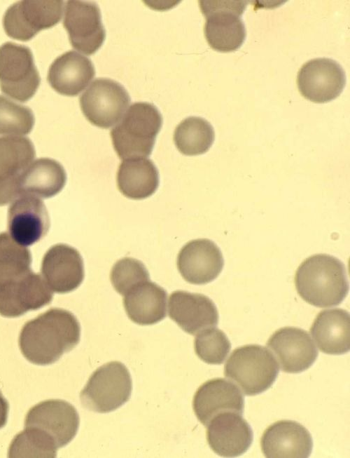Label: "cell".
Wrapping results in <instances>:
<instances>
[{
  "instance_id": "cell-1",
  "label": "cell",
  "mask_w": 350,
  "mask_h": 458,
  "mask_svg": "<svg viewBox=\"0 0 350 458\" xmlns=\"http://www.w3.org/2000/svg\"><path fill=\"white\" fill-rule=\"evenodd\" d=\"M29 249L8 234H0V315L19 317L50 304L53 293L41 276L31 271Z\"/></svg>"
},
{
  "instance_id": "cell-2",
  "label": "cell",
  "mask_w": 350,
  "mask_h": 458,
  "mask_svg": "<svg viewBox=\"0 0 350 458\" xmlns=\"http://www.w3.org/2000/svg\"><path fill=\"white\" fill-rule=\"evenodd\" d=\"M80 326L70 311L52 308L27 322L19 337L22 355L29 362L50 365L79 342Z\"/></svg>"
},
{
  "instance_id": "cell-3",
  "label": "cell",
  "mask_w": 350,
  "mask_h": 458,
  "mask_svg": "<svg viewBox=\"0 0 350 458\" xmlns=\"http://www.w3.org/2000/svg\"><path fill=\"white\" fill-rule=\"evenodd\" d=\"M296 290L307 303L321 308L340 304L349 292V282L344 263L326 254L306 259L295 277Z\"/></svg>"
},
{
  "instance_id": "cell-4",
  "label": "cell",
  "mask_w": 350,
  "mask_h": 458,
  "mask_svg": "<svg viewBox=\"0 0 350 458\" xmlns=\"http://www.w3.org/2000/svg\"><path fill=\"white\" fill-rule=\"evenodd\" d=\"M162 125L158 109L151 103H133L111 132L113 148L122 160L149 156Z\"/></svg>"
},
{
  "instance_id": "cell-5",
  "label": "cell",
  "mask_w": 350,
  "mask_h": 458,
  "mask_svg": "<svg viewBox=\"0 0 350 458\" xmlns=\"http://www.w3.org/2000/svg\"><path fill=\"white\" fill-rule=\"evenodd\" d=\"M278 363L272 353L258 344L234 349L225 365V375L246 396H255L267 390L279 374Z\"/></svg>"
},
{
  "instance_id": "cell-6",
  "label": "cell",
  "mask_w": 350,
  "mask_h": 458,
  "mask_svg": "<svg viewBox=\"0 0 350 458\" xmlns=\"http://www.w3.org/2000/svg\"><path fill=\"white\" fill-rule=\"evenodd\" d=\"M199 3L206 18L204 32L209 46L222 53L239 48L246 35L241 15L248 1H200Z\"/></svg>"
},
{
  "instance_id": "cell-7",
  "label": "cell",
  "mask_w": 350,
  "mask_h": 458,
  "mask_svg": "<svg viewBox=\"0 0 350 458\" xmlns=\"http://www.w3.org/2000/svg\"><path fill=\"white\" fill-rule=\"evenodd\" d=\"M132 382L126 366L112 361L97 369L81 391L80 398L87 409L106 413L113 411L130 398Z\"/></svg>"
},
{
  "instance_id": "cell-8",
  "label": "cell",
  "mask_w": 350,
  "mask_h": 458,
  "mask_svg": "<svg viewBox=\"0 0 350 458\" xmlns=\"http://www.w3.org/2000/svg\"><path fill=\"white\" fill-rule=\"evenodd\" d=\"M40 83L29 48L9 41L0 46V88L3 93L25 102L34 95Z\"/></svg>"
},
{
  "instance_id": "cell-9",
  "label": "cell",
  "mask_w": 350,
  "mask_h": 458,
  "mask_svg": "<svg viewBox=\"0 0 350 458\" xmlns=\"http://www.w3.org/2000/svg\"><path fill=\"white\" fill-rule=\"evenodd\" d=\"M64 1H19L6 11L2 20L10 38L27 41L40 31L57 25L62 17Z\"/></svg>"
},
{
  "instance_id": "cell-10",
  "label": "cell",
  "mask_w": 350,
  "mask_h": 458,
  "mask_svg": "<svg viewBox=\"0 0 350 458\" xmlns=\"http://www.w3.org/2000/svg\"><path fill=\"white\" fill-rule=\"evenodd\" d=\"M126 89L118 82L95 79L80 97L81 111L92 125L109 128L119 122L130 103Z\"/></svg>"
},
{
  "instance_id": "cell-11",
  "label": "cell",
  "mask_w": 350,
  "mask_h": 458,
  "mask_svg": "<svg viewBox=\"0 0 350 458\" xmlns=\"http://www.w3.org/2000/svg\"><path fill=\"white\" fill-rule=\"evenodd\" d=\"M63 25L71 46L84 54H94L105 41L106 30L95 2L67 1Z\"/></svg>"
},
{
  "instance_id": "cell-12",
  "label": "cell",
  "mask_w": 350,
  "mask_h": 458,
  "mask_svg": "<svg viewBox=\"0 0 350 458\" xmlns=\"http://www.w3.org/2000/svg\"><path fill=\"white\" fill-rule=\"evenodd\" d=\"M79 416L69 403L60 399L42 401L27 412L24 427L36 428L52 439L57 448L64 447L75 437Z\"/></svg>"
},
{
  "instance_id": "cell-13",
  "label": "cell",
  "mask_w": 350,
  "mask_h": 458,
  "mask_svg": "<svg viewBox=\"0 0 350 458\" xmlns=\"http://www.w3.org/2000/svg\"><path fill=\"white\" fill-rule=\"evenodd\" d=\"M346 74L335 60L321 58L307 62L297 77L299 91L304 97L316 103L335 100L346 85Z\"/></svg>"
},
{
  "instance_id": "cell-14",
  "label": "cell",
  "mask_w": 350,
  "mask_h": 458,
  "mask_svg": "<svg viewBox=\"0 0 350 458\" xmlns=\"http://www.w3.org/2000/svg\"><path fill=\"white\" fill-rule=\"evenodd\" d=\"M35 156L34 146L29 138L0 137V206L20 196V177Z\"/></svg>"
},
{
  "instance_id": "cell-15",
  "label": "cell",
  "mask_w": 350,
  "mask_h": 458,
  "mask_svg": "<svg viewBox=\"0 0 350 458\" xmlns=\"http://www.w3.org/2000/svg\"><path fill=\"white\" fill-rule=\"evenodd\" d=\"M50 228V218L43 202L38 197L22 194L8 210L10 236L18 244L28 246L43 238Z\"/></svg>"
},
{
  "instance_id": "cell-16",
  "label": "cell",
  "mask_w": 350,
  "mask_h": 458,
  "mask_svg": "<svg viewBox=\"0 0 350 458\" xmlns=\"http://www.w3.org/2000/svg\"><path fill=\"white\" fill-rule=\"evenodd\" d=\"M267 347L276 356L282 371L299 373L315 362L318 351L308 332L295 327L276 330L268 339Z\"/></svg>"
},
{
  "instance_id": "cell-17",
  "label": "cell",
  "mask_w": 350,
  "mask_h": 458,
  "mask_svg": "<svg viewBox=\"0 0 350 458\" xmlns=\"http://www.w3.org/2000/svg\"><path fill=\"white\" fill-rule=\"evenodd\" d=\"M224 265L222 252L207 238L189 241L180 250L177 267L182 277L197 285L208 283L217 278Z\"/></svg>"
},
{
  "instance_id": "cell-18",
  "label": "cell",
  "mask_w": 350,
  "mask_h": 458,
  "mask_svg": "<svg viewBox=\"0 0 350 458\" xmlns=\"http://www.w3.org/2000/svg\"><path fill=\"white\" fill-rule=\"evenodd\" d=\"M206 426L209 445L221 457H239L245 453L252 444V429L238 413L220 412L214 416Z\"/></svg>"
},
{
  "instance_id": "cell-19",
  "label": "cell",
  "mask_w": 350,
  "mask_h": 458,
  "mask_svg": "<svg viewBox=\"0 0 350 458\" xmlns=\"http://www.w3.org/2000/svg\"><path fill=\"white\" fill-rule=\"evenodd\" d=\"M41 273L52 291L57 293L71 292L83 281V258L76 248L69 245H55L43 258Z\"/></svg>"
},
{
  "instance_id": "cell-20",
  "label": "cell",
  "mask_w": 350,
  "mask_h": 458,
  "mask_svg": "<svg viewBox=\"0 0 350 458\" xmlns=\"http://www.w3.org/2000/svg\"><path fill=\"white\" fill-rule=\"evenodd\" d=\"M261 448L269 458H307L313 448L309 431L291 420H281L270 425L261 438Z\"/></svg>"
},
{
  "instance_id": "cell-21",
  "label": "cell",
  "mask_w": 350,
  "mask_h": 458,
  "mask_svg": "<svg viewBox=\"0 0 350 458\" xmlns=\"http://www.w3.org/2000/svg\"><path fill=\"white\" fill-rule=\"evenodd\" d=\"M169 317L185 332L196 335L200 331L215 327L218 313L213 301L198 293L178 290L169 299Z\"/></svg>"
},
{
  "instance_id": "cell-22",
  "label": "cell",
  "mask_w": 350,
  "mask_h": 458,
  "mask_svg": "<svg viewBox=\"0 0 350 458\" xmlns=\"http://www.w3.org/2000/svg\"><path fill=\"white\" fill-rule=\"evenodd\" d=\"M192 407L198 420L206 426L220 412H233L241 415L244 398L234 384L216 378L200 386L194 396Z\"/></svg>"
},
{
  "instance_id": "cell-23",
  "label": "cell",
  "mask_w": 350,
  "mask_h": 458,
  "mask_svg": "<svg viewBox=\"0 0 350 458\" xmlns=\"http://www.w3.org/2000/svg\"><path fill=\"white\" fill-rule=\"evenodd\" d=\"M94 74V65L88 58L70 50L52 62L47 79L57 93L73 97L80 94L87 87Z\"/></svg>"
},
{
  "instance_id": "cell-24",
  "label": "cell",
  "mask_w": 350,
  "mask_h": 458,
  "mask_svg": "<svg viewBox=\"0 0 350 458\" xmlns=\"http://www.w3.org/2000/svg\"><path fill=\"white\" fill-rule=\"evenodd\" d=\"M318 348L323 353L340 355L350 349V316L342 309L321 311L310 329Z\"/></svg>"
},
{
  "instance_id": "cell-25",
  "label": "cell",
  "mask_w": 350,
  "mask_h": 458,
  "mask_svg": "<svg viewBox=\"0 0 350 458\" xmlns=\"http://www.w3.org/2000/svg\"><path fill=\"white\" fill-rule=\"evenodd\" d=\"M167 292L149 281L140 283L125 295L123 304L131 321L141 325L157 323L166 316Z\"/></svg>"
},
{
  "instance_id": "cell-26",
  "label": "cell",
  "mask_w": 350,
  "mask_h": 458,
  "mask_svg": "<svg viewBox=\"0 0 350 458\" xmlns=\"http://www.w3.org/2000/svg\"><path fill=\"white\" fill-rule=\"evenodd\" d=\"M116 179L119 191L126 197L134 200L150 196L160 183L158 170L154 163L147 158L122 160Z\"/></svg>"
},
{
  "instance_id": "cell-27",
  "label": "cell",
  "mask_w": 350,
  "mask_h": 458,
  "mask_svg": "<svg viewBox=\"0 0 350 458\" xmlns=\"http://www.w3.org/2000/svg\"><path fill=\"white\" fill-rule=\"evenodd\" d=\"M66 181L65 170L58 161L49 158L38 159L27 167L20 177V196L29 194L50 198L64 188Z\"/></svg>"
},
{
  "instance_id": "cell-28",
  "label": "cell",
  "mask_w": 350,
  "mask_h": 458,
  "mask_svg": "<svg viewBox=\"0 0 350 458\" xmlns=\"http://www.w3.org/2000/svg\"><path fill=\"white\" fill-rule=\"evenodd\" d=\"M215 138L211 124L198 116H190L183 120L176 128L174 142L178 150L186 156L206 153Z\"/></svg>"
},
{
  "instance_id": "cell-29",
  "label": "cell",
  "mask_w": 350,
  "mask_h": 458,
  "mask_svg": "<svg viewBox=\"0 0 350 458\" xmlns=\"http://www.w3.org/2000/svg\"><path fill=\"white\" fill-rule=\"evenodd\" d=\"M57 449L55 442L43 432L34 427H25L13 439L8 455L12 458H54Z\"/></svg>"
},
{
  "instance_id": "cell-30",
  "label": "cell",
  "mask_w": 350,
  "mask_h": 458,
  "mask_svg": "<svg viewBox=\"0 0 350 458\" xmlns=\"http://www.w3.org/2000/svg\"><path fill=\"white\" fill-rule=\"evenodd\" d=\"M31 109L0 95V135L29 134L34 125Z\"/></svg>"
},
{
  "instance_id": "cell-31",
  "label": "cell",
  "mask_w": 350,
  "mask_h": 458,
  "mask_svg": "<svg viewBox=\"0 0 350 458\" xmlns=\"http://www.w3.org/2000/svg\"><path fill=\"white\" fill-rule=\"evenodd\" d=\"M194 346L195 353L201 360L216 365L225 361L231 349L230 342L226 335L214 327L198 332Z\"/></svg>"
},
{
  "instance_id": "cell-32",
  "label": "cell",
  "mask_w": 350,
  "mask_h": 458,
  "mask_svg": "<svg viewBox=\"0 0 350 458\" xmlns=\"http://www.w3.org/2000/svg\"><path fill=\"white\" fill-rule=\"evenodd\" d=\"M110 278L115 290L122 295L137 284L150 280L144 264L131 257H125L116 262L111 269Z\"/></svg>"
},
{
  "instance_id": "cell-33",
  "label": "cell",
  "mask_w": 350,
  "mask_h": 458,
  "mask_svg": "<svg viewBox=\"0 0 350 458\" xmlns=\"http://www.w3.org/2000/svg\"><path fill=\"white\" fill-rule=\"evenodd\" d=\"M8 410V403L0 391V429L3 428L7 422Z\"/></svg>"
}]
</instances>
